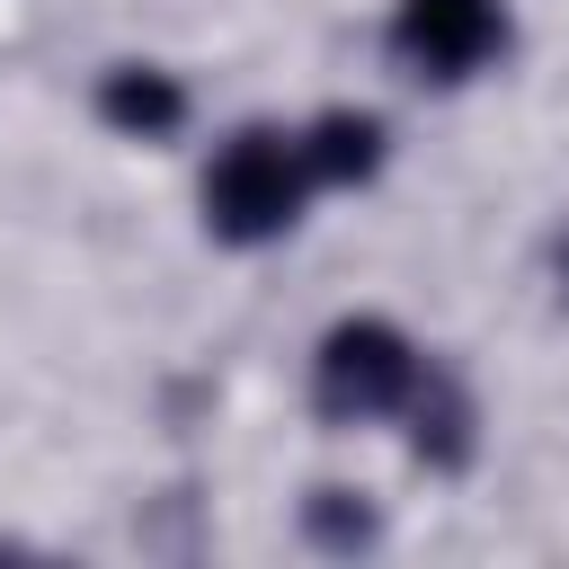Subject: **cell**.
Listing matches in <instances>:
<instances>
[{
	"label": "cell",
	"instance_id": "1",
	"mask_svg": "<svg viewBox=\"0 0 569 569\" xmlns=\"http://www.w3.org/2000/svg\"><path fill=\"white\" fill-rule=\"evenodd\" d=\"M302 178H311L302 142H284V133H240V142L213 160V178H204V213H213V231H231V240H267V231L293 222Z\"/></svg>",
	"mask_w": 569,
	"mask_h": 569
},
{
	"label": "cell",
	"instance_id": "2",
	"mask_svg": "<svg viewBox=\"0 0 569 569\" xmlns=\"http://www.w3.org/2000/svg\"><path fill=\"white\" fill-rule=\"evenodd\" d=\"M400 391H409V347H400L382 320L329 329V347H320V400H329V409H382V400H400Z\"/></svg>",
	"mask_w": 569,
	"mask_h": 569
},
{
	"label": "cell",
	"instance_id": "3",
	"mask_svg": "<svg viewBox=\"0 0 569 569\" xmlns=\"http://www.w3.org/2000/svg\"><path fill=\"white\" fill-rule=\"evenodd\" d=\"M498 44V0H400V53L427 71H471Z\"/></svg>",
	"mask_w": 569,
	"mask_h": 569
},
{
	"label": "cell",
	"instance_id": "4",
	"mask_svg": "<svg viewBox=\"0 0 569 569\" xmlns=\"http://www.w3.org/2000/svg\"><path fill=\"white\" fill-rule=\"evenodd\" d=\"M178 107H187V98H178L160 71H116V80H107V116H116V124H133V133H169V124H178Z\"/></svg>",
	"mask_w": 569,
	"mask_h": 569
},
{
	"label": "cell",
	"instance_id": "5",
	"mask_svg": "<svg viewBox=\"0 0 569 569\" xmlns=\"http://www.w3.org/2000/svg\"><path fill=\"white\" fill-rule=\"evenodd\" d=\"M311 178H347V169H373V116H329L311 142H302Z\"/></svg>",
	"mask_w": 569,
	"mask_h": 569
}]
</instances>
